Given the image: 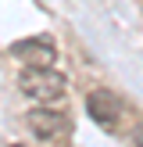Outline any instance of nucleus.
Segmentation results:
<instances>
[{"instance_id": "obj_1", "label": "nucleus", "mask_w": 143, "mask_h": 147, "mask_svg": "<svg viewBox=\"0 0 143 147\" xmlns=\"http://www.w3.org/2000/svg\"><path fill=\"white\" fill-rule=\"evenodd\" d=\"M18 90L32 100H57L68 90V79L54 65H25L18 72Z\"/></svg>"}, {"instance_id": "obj_2", "label": "nucleus", "mask_w": 143, "mask_h": 147, "mask_svg": "<svg viewBox=\"0 0 143 147\" xmlns=\"http://www.w3.org/2000/svg\"><path fill=\"white\" fill-rule=\"evenodd\" d=\"M11 54L18 57V61H25V65H54L57 61V47L47 36H29V40L14 43Z\"/></svg>"}, {"instance_id": "obj_3", "label": "nucleus", "mask_w": 143, "mask_h": 147, "mask_svg": "<svg viewBox=\"0 0 143 147\" xmlns=\"http://www.w3.org/2000/svg\"><path fill=\"white\" fill-rule=\"evenodd\" d=\"M29 129H32L39 140H54V136H61L64 129H68V119H64L61 111H50V108H32V111L25 115Z\"/></svg>"}, {"instance_id": "obj_4", "label": "nucleus", "mask_w": 143, "mask_h": 147, "mask_svg": "<svg viewBox=\"0 0 143 147\" xmlns=\"http://www.w3.org/2000/svg\"><path fill=\"white\" fill-rule=\"evenodd\" d=\"M86 111L93 115V122H104L107 129H114V122L122 119V100L114 97L111 90H97L86 100Z\"/></svg>"}, {"instance_id": "obj_5", "label": "nucleus", "mask_w": 143, "mask_h": 147, "mask_svg": "<svg viewBox=\"0 0 143 147\" xmlns=\"http://www.w3.org/2000/svg\"><path fill=\"white\" fill-rule=\"evenodd\" d=\"M14 147H21V144H14Z\"/></svg>"}]
</instances>
